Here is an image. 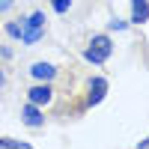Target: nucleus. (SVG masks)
Returning <instances> with one entry per match:
<instances>
[{
    "label": "nucleus",
    "instance_id": "nucleus-7",
    "mask_svg": "<svg viewBox=\"0 0 149 149\" xmlns=\"http://www.w3.org/2000/svg\"><path fill=\"white\" fill-rule=\"evenodd\" d=\"M21 24L27 30H45V12H30L27 18H21Z\"/></svg>",
    "mask_w": 149,
    "mask_h": 149
},
{
    "label": "nucleus",
    "instance_id": "nucleus-5",
    "mask_svg": "<svg viewBox=\"0 0 149 149\" xmlns=\"http://www.w3.org/2000/svg\"><path fill=\"white\" fill-rule=\"evenodd\" d=\"M107 93V81L104 78H90V84H86V104H98Z\"/></svg>",
    "mask_w": 149,
    "mask_h": 149
},
{
    "label": "nucleus",
    "instance_id": "nucleus-2",
    "mask_svg": "<svg viewBox=\"0 0 149 149\" xmlns=\"http://www.w3.org/2000/svg\"><path fill=\"white\" fill-rule=\"evenodd\" d=\"M54 84H45V81H36L30 90H27V102L30 104H39V107H45V104H51L54 102Z\"/></svg>",
    "mask_w": 149,
    "mask_h": 149
},
{
    "label": "nucleus",
    "instance_id": "nucleus-15",
    "mask_svg": "<svg viewBox=\"0 0 149 149\" xmlns=\"http://www.w3.org/2000/svg\"><path fill=\"white\" fill-rule=\"evenodd\" d=\"M137 149H149V140H143V143H140V146H137Z\"/></svg>",
    "mask_w": 149,
    "mask_h": 149
},
{
    "label": "nucleus",
    "instance_id": "nucleus-6",
    "mask_svg": "<svg viewBox=\"0 0 149 149\" xmlns=\"http://www.w3.org/2000/svg\"><path fill=\"white\" fill-rule=\"evenodd\" d=\"M149 21V0H131V24Z\"/></svg>",
    "mask_w": 149,
    "mask_h": 149
},
{
    "label": "nucleus",
    "instance_id": "nucleus-1",
    "mask_svg": "<svg viewBox=\"0 0 149 149\" xmlns=\"http://www.w3.org/2000/svg\"><path fill=\"white\" fill-rule=\"evenodd\" d=\"M110 54H113V39H110L107 33H95L90 39V48L84 51V57L90 60V63H95V66H102Z\"/></svg>",
    "mask_w": 149,
    "mask_h": 149
},
{
    "label": "nucleus",
    "instance_id": "nucleus-13",
    "mask_svg": "<svg viewBox=\"0 0 149 149\" xmlns=\"http://www.w3.org/2000/svg\"><path fill=\"white\" fill-rule=\"evenodd\" d=\"M12 6H15V0H0V15H3V12H9Z\"/></svg>",
    "mask_w": 149,
    "mask_h": 149
},
{
    "label": "nucleus",
    "instance_id": "nucleus-9",
    "mask_svg": "<svg viewBox=\"0 0 149 149\" xmlns=\"http://www.w3.org/2000/svg\"><path fill=\"white\" fill-rule=\"evenodd\" d=\"M0 149H33V146L21 143V140H12V137H0Z\"/></svg>",
    "mask_w": 149,
    "mask_h": 149
},
{
    "label": "nucleus",
    "instance_id": "nucleus-11",
    "mask_svg": "<svg viewBox=\"0 0 149 149\" xmlns=\"http://www.w3.org/2000/svg\"><path fill=\"white\" fill-rule=\"evenodd\" d=\"M69 6H72V0H51V9L57 12V15H66Z\"/></svg>",
    "mask_w": 149,
    "mask_h": 149
},
{
    "label": "nucleus",
    "instance_id": "nucleus-4",
    "mask_svg": "<svg viewBox=\"0 0 149 149\" xmlns=\"http://www.w3.org/2000/svg\"><path fill=\"white\" fill-rule=\"evenodd\" d=\"M21 122H24V125H27V128H42L45 125V116H42V107L39 104H24L21 107Z\"/></svg>",
    "mask_w": 149,
    "mask_h": 149
},
{
    "label": "nucleus",
    "instance_id": "nucleus-14",
    "mask_svg": "<svg viewBox=\"0 0 149 149\" xmlns=\"http://www.w3.org/2000/svg\"><path fill=\"white\" fill-rule=\"evenodd\" d=\"M6 86V72H3V66H0V90Z\"/></svg>",
    "mask_w": 149,
    "mask_h": 149
},
{
    "label": "nucleus",
    "instance_id": "nucleus-12",
    "mask_svg": "<svg viewBox=\"0 0 149 149\" xmlns=\"http://www.w3.org/2000/svg\"><path fill=\"white\" fill-rule=\"evenodd\" d=\"M125 27H128V21H122V18H113V21H107V30H116V33H119V30H125Z\"/></svg>",
    "mask_w": 149,
    "mask_h": 149
},
{
    "label": "nucleus",
    "instance_id": "nucleus-8",
    "mask_svg": "<svg viewBox=\"0 0 149 149\" xmlns=\"http://www.w3.org/2000/svg\"><path fill=\"white\" fill-rule=\"evenodd\" d=\"M42 36H45V30H27V27H24V30H21V42H24V45H36Z\"/></svg>",
    "mask_w": 149,
    "mask_h": 149
},
{
    "label": "nucleus",
    "instance_id": "nucleus-3",
    "mask_svg": "<svg viewBox=\"0 0 149 149\" xmlns=\"http://www.w3.org/2000/svg\"><path fill=\"white\" fill-rule=\"evenodd\" d=\"M30 74H33L36 81L54 84V81H57V74H60V69H57L54 63H45V60H39V63H33V66H30Z\"/></svg>",
    "mask_w": 149,
    "mask_h": 149
},
{
    "label": "nucleus",
    "instance_id": "nucleus-10",
    "mask_svg": "<svg viewBox=\"0 0 149 149\" xmlns=\"http://www.w3.org/2000/svg\"><path fill=\"white\" fill-rule=\"evenodd\" d=\"M21 30H24V24H18V21L6 24V36H9V39H21Z\"/></svg>",
    "mask_w": 149,
    "mask_h": 149
}]
</instances>
